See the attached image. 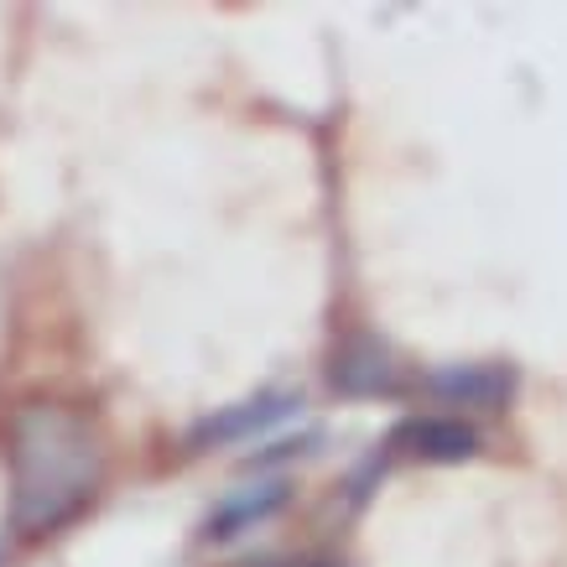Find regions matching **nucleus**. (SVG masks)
<instances>
[{"label": "nucleus", "mask_w": 567, "mask_h": 567, "mask_svg": "<svg viewBox=\"0 0 567 567\" xmlns=\"http://www.w3.org/2000/svg\"><path fill=\"white\" fill-rule=\"evenodd\" d=\"M297 406H302V395H292V391H260V395H250V401H235V406H224L219 416L198 422L188 443L193 447L250 443V437H260V432H271L276 422H287Z\"/></svg>", "instance_id": "f03ea898"}, {"label": "nucleus", "mask_w": 567, "mask_h": 567, "mask_svg": "<svg viewBox=\"0 0 567 567\" xmlns=\"http://www.w3.org/2000/svg\"><path fill=\"white\" fill-rule=\"evenodd\" d=\"M391 447H401L406 458H422V464H464L480 453V432L464 416H412L391 432Z\"/></svg>", "instance_id": "20e7f679"}, {"label": "nucleus", "mask_w": 567, "mask_h": 567, "mask_svg": "<svg viewBox=\"0 0 567 567\" xmlns=\"http://www.w3.org/2000/svg\"><path fill=\"white\" fill-rule=\"evenodd\" d=\"M333 391L339 395H391L395 391V354L380 339H349L333 354Z\"/></svg>", "instance_id": "423d86ee"}, {"label": "nucleus", "mask_w": 567, "mask_h": 567, "mask_svg": "<svg viewBox=\"0 0 567 567\" xmlns=\"http://www.w3.org/2000/svg\"><path fill=\"white\" fill-rule=\"evenodd\" d=\"M287 480H260V484H245L235 495H224L214 511L204 516V542H235V536L256 532L266 520L287 505Z\"/></svg>", "instance_id": "39448f33"}, {"label": "nucleus", "mask_w": 567, "mask_h": 567, "mask_svg": "<svg viewBox=\"0 0 567 567\" xmlns=\"http://www.w3.org/2000/svg\"><path fill=\"white\" fill-rule=\"evenodd\" d=\"M427 395L443 406H474V412H499L516 395V370L511 364H447L427 375Z\"/></svg>", "instance_id": "7ed1b4c3"}, {"label": "nucleus", "mask_w": 567, "mask_h": 567, "mask_svg": "<svg viewBox=\"0 0 567 567\" xmlns=\"http://www.w3.org/2000/svg\"><path fill=\"white\" fill-rule=\"evenodd\" d=\"M104 480L94 422L63 401H32L11 416V520L17 532H58L89 505Z\"/></svg>", "instance_id": "f257e3e1"}]
</instances>
